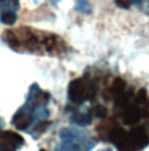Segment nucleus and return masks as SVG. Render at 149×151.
<instances>
[{
	"label": "nucleus",
	"mask_w": 149,
	"mask_h": 151,
	"mask_svg": "<svg viewBox=\"0 0 149 151\" xmlns=\"http://www.w3.org/2000/svg\"><path fill=\"white\" fill-rule=\"evenodd\" d=\"M99 151H112V149H101V150Z\"/></svg>",
	"instance_id": "nucleus-13"
},
{
	"label": "nucleus",
	"mask_w": 149,
	"mask_h": 151,
	"mask_svg": "<svg viewBox=\"0 0 149 151\" xmlns=\"http://www.w3.org/2000/svg\"><path fill=\"white\" fill-rule=\"evenodd\" d=\"M19 7V0H0V21L7 26L14 25Z\"/></svg>",
	"instance_id": "nucleus-7"
},
{
	"label": "nucleus",
	"mask_w": 149,
	"mask_h": 151,
	"mask_svg": "<svg viewBox=\"0 0 149 151\" xmlns=\"http://www.w3.org/2000/svg\"><path fill=\"white\" fill-rule=\"evenodd\" d=\"M84 8H86V9H90V6H89V4H87L86 1H84V0H80V1H78V2H77V9H79V11H85Z\"/></svg>",
	"instance_id": "nucleus-11"
},
{
	"label": "nucleus",
	"mask_w": 149,
	"mask_h": 151,
	"mask_svg": "<svg viewBox=\"0 0 149 151\" xmlns=\"http://www.w3.org/2000/svg\"><path fill=\"white\" fill-rule=\"evenodd\" d=\"M49 101H50V94L45 90H42L38 84L34 83L31 86L27 94L26 103L21 108L28 111L34 117V121H35L34 125H35L37 122L49 118V115H50L48 109Z\"/></svg>",
	"instance_id": "nucleus-4"
},
{
	"label": "nucleus",
	"mask_w": 149,
	"mask_h": 151,
	"mask_svg": "<svg viewBox=\"0 0 149 151\" xmlns=\"http://www.w3.org/2000/svg\"><path fill=\"white\" fill-rule=\"evenodd\" d=\"M25 144L21 135L13 130L0 131V151H18Z\"/></svg>",
	"instance_id": "nucleus-6"
},
{
	"label": "nucleus",
	"mask_w": 149,
	"mask_h": 151,
	"mask_svg": "<svg viewBox=\"0 0 149 151\" xmlns=\"http://www.w3.org/2000/svg\"><path fill=\"white\" fill-rule=\"evenodd\" d=\"M4 127V122H2V118L0 117V131H1V128Z\"/></svg>",
	"instance_id": "nucleus-12"
},
{
	"label": "nucleus",
	"mask_w": 149,
	"mask_h": 151,
	"mask_svg": "<svg viewBox=\"0 0 149 151\" xmlns=\"http://www.w3.org/2000/svg\"><path fill=\"white\" fill-rule=\"evenodd\" d=\"M2 40L18 53L58 56L68 52V43L57 34L33 27H18L4 32Z\"/></svg>",
	"instance_id": "nucleus-1"
},
{
	"label": "nucleus",
	"mask_w": 149,
	"mask_h": 151,
	"mask_svg": "<svg viewBox=\"0 0 149 151\" xmlns=\"http://www.w3.org/2000/svg\"><path fill=\"white\" fill-rule=\"evenodd\" d=\"M97 131L104 141L112 143L118 151H141L149 144V132L143 125L125 130L114 121H107L98 125Z\"/></svg>",
	"instance_id": "nucleus-2"
},
{
	"label": "nucleus",
	"mask_w": 149,
	"mask_h": 151,
	"mask_svg": "<svg viewBox=\"0 0 149 151\" xmlns=\"http://www.w3.org/2000/svg\"><path fill=\"white\" fill-rule=\"evenodd\" d=\"M114 1H115L116 6H119L120 8H129L131 6L140 2L141 0H114Z\"/></svg>",
	"instance_id": "nucleus-9"
},
{
	"label": "nucleus",
	"mask_w": 149,
	"mask_h": 151,
	"mask_svg": "<svg viewBox=\"0 0 149 151\" xmlns=\"http://www.w3.org/2000/svg\"><path fill=\"white\" fill-rule=\"evenodd\" d=\"M98 94V82L90 75L74 78L68 88V99L74 106L93 101Z\"/></svg>",
	"instance_id": "nucleus-5"
},
{
	"label": "nucleus",
	"mask_w": 149,
	"mask_h": 151,
	"mask_svg": "<svg viewBox=\"0 0 149 151\" xmlns=\"http://www.w3.org/2000/svg\"><path fill=\"white\" fill-rule=\"evenodd\" d=\"M142 117L145 118V121L149 124V100H147V102L142 107Z\"/></svg>",
	"instance_id": "nucleus-10"
},
{
	"label": "nucleus",
	"mask_w": 149,
	"mask_h": 151,
	"mask_svg": "<svg viewBox=\"0 0 149 151\" xmlns=\"http://www.w3.org/2000/svg\"><path fill=\"white\" fill-rule=\"evenodd\" d=\"M97 144L98 139L85 129L63 128L57 151H91Z\"/></svg>",
	"instance_id": "nucleus-3"
},
{
	"label": "nucleus",
	"mask_w": 149,
	"mask_h": 151,
	"mask_svg": "<svg viewBox=\"0 0 149 151\" xmlns=\"http://www.w3.org/2000/svg\"><path fill=\"white\" fill-rule=\"evenodd\" d=\"M93 118L94 116H93L92 108H90L86 111H74V115L71 116V122L80 127H86L92 123Z\"/></svg>",
	"instance_id": "nucleus-8"
},
{
	"label": "nucleus",
	"mask_w": 149,
	"mask_h": 151,
	"mask_svg": "<svg viewBox=\"0 0 149 151\" xmlns=\"http://www.w3.org/2000/svg\"><path fill=\"white\" fill-rule=\"evenodd\" d=\"M40 151H47V150H44V149H41Z\"/></svg>",
	"instance_id": "nucleus-14"
}]
</instances>
